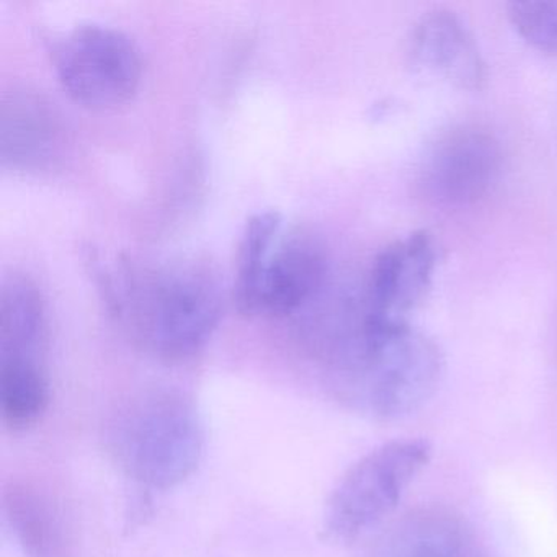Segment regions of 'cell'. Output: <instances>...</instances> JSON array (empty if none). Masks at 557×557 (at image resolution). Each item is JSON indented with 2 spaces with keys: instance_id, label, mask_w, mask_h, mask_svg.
I'll return each mask as SVG.
<instances>
[{
  "instance_id": "1",
  "label": "cell",
  "mask_w": 557,
  "mask_h": 557,
  "mask_svg": "<svg viewBox=\"0 0 557 557\" xmlns=\"http://www.w3.org/2000/svg\"><path fill=\"white\" fill-rule=\"evenodd\" d=\"M102 280L112 314L145 350L161 360L194 357L220 324L223 292L207 263L120 262Z\"/></svg>"
},
{
  "instance_id": "2",
  "label": "cell",
  "mask_w": 557,
  "mask_h": 557,
  "mask_svg": "<svg viewBox=\"0 0 557 557\" xmlns=\"http://www.w3.org/2000/svg\"><path fill=\"white\" fill-rule=\"evenodd\" d=\"M332 389L347 409L393 422L416 412L443 374L438 345L409 324L361 322L360 334L329 364Z\"/></svg>"
},
{
  "instance_id": "3",
  "label": "cell",
  "mask_w": 557,
  "mask_h": 557,
  "mask_svg": "<svg viewBox=\"0 0 557 557\" xmlns=\"http://www.w3.org/2000/svg\"><path fill=\"white\" fill-rule=\"evenodd\" d=\"M107 446L136 484L169 491L200 468L207 432L190 397L178 391H152L116 410L107 430Z\"/></svg>"
},
{
  "instance_id": "4",
  "label": "cell",
  "mask_w": 557,
  "mask_h": 557,
  "mask_svg": "<svg viewBox=\"0 0 557 557\" xmlns=\"http://www.w3.org/2000/svg\"><path fill=\"white\" fill-rule=\"evenodd\" d=\"M425 440H396L358 459L338 481L324 511L329 541L350 544L396 510L404 492L429 465Z\"/></svg>"
},
{
  "instance_id": "5",
  "label": "cell",
  "mask_w": 557,
  "mask_h": 557,
  "mask_svg": "<svg viewBox=\"0 0 557 557\" xmlns=\"http://www.w3.org/2000/svg\"><path fill=\"white\" fill-rule=\"evenodd\" d=\"M51 58L71 99L92 109L122 106L141 81L138 47L125 32L109 25L74 27L53 41Z\"/></svg>"
},
{
  "instance_id": "6",
  "label": "cell",
  "mask_w": 557,
  "mask_h": 557,
  "mask_svg": "<svg viewBox=\"0 0 557 557\" xmlns=\"http://www.w3.org/2000/svg\"><path fill=\"white\" fill-rule=\"evenodd\" d=\"M504 152L487 129L458 126L430 149L420 171V187L433 203L466 207L484 198L500 177Z\"/></svg>"
},
{
  "instance_id": "7",
  "label": "cell",
  "mask_w": 557,
  "mask_h": 557,
  "mask_svg": "<svg viewBox=\"0 0 557 557\" xmlns=\"http://www.w3.org/2000/svg\"><path fill=\"white\" fill-rule=\"evenodd\" d=\"M435 265V243L425 231L387 246L371 270L364 319L373 324H409L407 314L425 298Z\"/></svg>"
},
{
  "instance_id": "8",
  "label": "cell",
  "mask_w": 557,
  "mask_h": 557,
  "mask_svg": "<svg viewBox=\"0 0 557 557\" xmlns=\"http://www.w3.org/2000/svg\"><path fill=\"white\" fill-rule=\"evenodd\" d=\"M410 47L420 67L458 89L478 90L487 79L478 41L455 12L438 9L423 15L413 28Z\"/></svg>"
},
{
  "instance_id": "9",
  "label": "cell",
  "mask_w": 557,
  "mask_h": 557,
  "mask_svg": "<svg viewBox=\"0 0 557 557\" xmlns=\"http://www.w3.org/2000/svg\"><path fill=\"white\" fill-rule=\"evenodd\" d=\"M327 262L321 247L305 236L289 237L273 249L263 273L259 312L295 314L324 285Z\"/></svg>"
},
{
  "instance_id": "10",
  "label": "cell",
  "mask_w": 557,
  "mask_h": 557,
  "mask_svg": "<svg viewBox=\"0 0 557 557\" xmlns=\"http://www.w3.org/2000/svg\"><path fill=\"white\" fill-rule=\"evenodd\" d=\"M4 515L28 557H70L71 531L57 502L30 482L4 491Z\"/></svg>"
},
{
  "instance_id": "11",
  "label": "cell",
  "mask_w": 557,
  "mask_h": 557,
  "mask_svg": "<svg viewBox=\"0 0 557 557\" xmlns=\"http://www.w3.org/2000/svg\"><path fill=\"white\" fill-rule=\"evenodd\" d=\"M465 531L443 507H419L394 520L374 540L368 557H462Z\"/></svg>"
},
{
  "instance_id": "12",
  "label": "cell",
  "mask_w": 557,
  "mask_h": 557,
  "mask_svg": "<svg viewBox=\"0 0 557 557\" xmlns=\"http://www.w3.org/2000/svg\"><path fill=\"white\" fill-rule=\"evenodd\" d=\"M47 319L37 285L25 276L5 280L0 295V361L44 364Z\"/></svg>"
},
{
  "instance_id": "13",
  "label": "cell",
  "mask_w": 557,
  "mask_h": 557,
  "mask_svg": "<svg viewBox=\"0 0 557 557\" xmlns=\"http://www.w3.org/2000/svg\"><path fill=\"white\" fill-rule=\"evenodd\" d=\"M58 126L47 103L15 94L2 107V159L15 168H41L53 156Z\"/></svg>"
},
{
  "instance_id": "14",
  "label": "cell",
  "mask_w": 557,
  "mask_h": 557,
  "mask_svg": "<svg viewBox=\"0 0 557 557\" xmlns=\"http://www.w3.org/2000/svg\"><path fill=\"white\" fill-rule=\"evenodd\" d=\"M50 400V381L44 364L0 361V410L8 429L24 432L37 425Z\"/></svg>"
},
{
  "instance_id": "15",
  "label": "cell",
  "mask_w": 557,
  "mask_h": 557,
  "mask_svg": "<svg viewBox=\"0 0 557 557\" xmlns=\"http://www.w3.org/2000/svg\"><path fill=\"white\" fill-rule=\"evenodd\" d=\"M280 227L282 216L276 211H263L247 221L237 253V278L234 283V302L243 314H259L260 286Z\"/></svg>"
},
{
  "instance_id": "16",
  "label": "cell",
  "mask_w": 557,
  "mask_h": 557,
  "mask_svg": "<svg viewBox=\"0 0 557 557\" xmlns=\"http://www.w3.org/2000/svg\"><path fill=\"white\" fill-rule=\"evenodd\" d=\"M515 30L531 47L557 54V0H530L508 5Z\"/></svg>"
}]
</instances>
